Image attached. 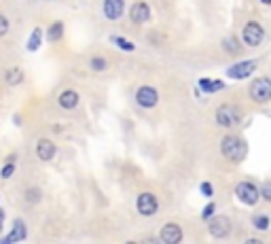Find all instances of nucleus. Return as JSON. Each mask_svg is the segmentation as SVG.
<instances>
[{
	"mask_svg": "<svg viewBox=\"0 0 271 244\" xmlns=\"http://www.w3.org/2000/svg\"><path fill=\"white\" fill-rule=\"evenodd\" d=\"M235 195H237V197H239L244 204L252 206V204H256V202H259L261 191L256 189L252 183H239V185H237V189H235Z\"/></svg>",
	"mask_w": 271,
	"mask_h": 244,
	"instance_id": "3",
	"label": "nucleus"
},
{
	"mask_svg": "<svg viewBox=\"0 0 271 244\" xmlns=\"http://www.w3.org/2000/svg\"><path fill=\"white\" fill-rule=\"evenodd\" d=\"M3 221H5V212L0 210V229H3Z\"/></svg>",
	"mask_w": 271,
	"mask_h": 244,
	"instance_id": "28",
	"label": "nucleus"
},
{
	"mask_svg": "<svg viewBox=\"0 0 271 244\" xmlns=\"http://www.w3.org/2000/svg\"><path fill=\"white\" fill-rule=\"evenodd\" d=\"M21 79H23V75H21L19 68H13L7 73V83L9 85H17V83H21Z\"/></svg>",
	"mask_w": 271,
	"mask_h": 244,
	"instance_id": "19",
	"label": "nucleus"
},
{
	"mask_svg": "<svg viewBox=\"0 0 271 244\" xmlns=\"http://www.w3.org/2000/svg\"><path fill=\"white\" fill-rule=\"evenodd\" d=\"M252 223H254V227H259V229H267V227H269V219L265 217V214H259V217H254Z\"/></svg>",
	"mask_w": 271,
	"mask_h": 244,
	"instance_id": "20",
	"label": "nucleus"
},
{
	"mask_svg": "<svg viewBox=\"0 0 271 244\" xmlns=\"http://www.w3.org/2000/svg\"><path fill=\"white\" fill-rule=\"evenodd\" d=\"M17 240H26V223L23 221H15L13 232L7 238H3L0 242H3V244H11V242H17Z\"/></svg>",
	"mask_w": 271,
	"mask_h": 244,
	"instance_id": "15",
	"label": "nucleus"
},
{
	"mask_svg": "<svg viewBox=\"0 0 271 244\" xmlns=\"http://www.w3.org/2000/svg\"><path fill=\"white\" fill-rule=\"evenodd\" d=\"M136 100H138L140 106L153 108L157 104V100H159V96H157V90L155 87H140L138 94H136Z\"/></svg>",
	"mask_w": 271,
	"mask_h": 244,
	"instance_id": "7",
	"label": "nucleus"
},
{
	"mask_svg": "<svg viewBox=\"0 0 271 244\" xmlns=\"http://www.w3.org/2000/svg\"><path fill=\"white\" fill-rule=\"evenodd\" d=\"M202 193H204V195H208V197H212V195H214V193H212V185H210V183H204V185H202Z\"/></svg>",
	"mask_w": 271,
	"mask_h": 244,
	"instance_id": "26",
	"label": "nucleus"
},
{
	"mask_svg": "<svg viewBox=\"0 0 271 244\" xmlns=\"http://www.w3.org/2000/svg\"><path fill=\"white\" fill-rule=\"evenodd\" d=\"M138 210H140V214H144V217L155 214L157 212V197L153 193H142L138 197Z\"/></svg>",
	"mask_w": 271,
	"mask_h": 244,
	"instance_id": "8",
	"label": "nucleus"
},
{
	"mask_svg": "<svg viewBox=\"0 0 271 244\" xmlns=\"http://www.w3.org/2000/svg\"><path fill=\"white\" fill-rule=\"evenodd\" d=\"M265 38V30L261 28V24H256V21H248L246 28H244V40H246V45L250 47H259L261 42Z\"/></svg>",
	"mask_w": 271,
	"mask_h": 244,
	"instance_id": "4",
	"label": "nucleus"
},
{
	"mask_svg": "<svg viewBox=\"0 0 271 244\" xmlns=\"http://www.w3.org/2000/svg\"><path fill=\"white\" fill-rule=\"evenodd\" d=\"M106 66V62L102 60V57H93V60H91V68L93 70H102Z\"/></svg>",
	"mask_w": 271,
	"mask_h": 244,
	"instance_id": "22",
	"label": "nucleus"
},
{
	"mask_svg": "<svg viewBox=\"0 0 271 244\" xmlns=\"http://www.w3.org/2000/svg\"><path fill=\"white\" fill-rule=\"evenodd\" d=\"M161 240L165 244H178L182 240V232H180V227L174 225V223H167L161 227Z\"/></svg>",
	"mask_w": 271,
	"mask_h": 244,
	"instance_id": "10",
	"label": "nucleus"
},
{
	"mask_svg": "<svg viewBox=\"0 0 271 244\" xmlns=\"http://www.w3.org/2000/svg\"><path fill=\"white\" fill-rule=\"evenodd\" d=\"M214 210H216V206H214V204H208V206L204 208V212H202V217H204V219H210L212 214H214Z\"/></svg>",
	"mask_w": 271,
	"mask_h": 244,
	"instance_id": "25",
	"label": "nucleus"
},
{
	"mask_svg": "<svg viewBox=\"0 0 271 244\" xmlns=\"http://www.w3.org/2000/svg\"><path fill=\"white\" fill-rule=\"evenodd\" d=\"M7 30H9V19L0 15V36H5V34H7Z\"/></svg>",
	"mask_w": 271,
	"mask_h": 244,
	"instance_id": "24",
	"label": "nucleus"
},
{
	"mask_svg": "<svg viewBox=\"0 0 271 244\" xmlns=\"http://www.w3.org/2000/svg\"><path fill=\"white\" fill-rule=\"evenodd\" d=\"M199 87H202L204 92H208V94H214V92L223 90V83H220V81H210V79H202V81H199Z\"/></svg>",
	"mask_w": 271,
	"mask_h": 244,
	"instance_id": "16",
	"label": "nucleus"
},
{
	"mask_svg": "<svg viewBox=\"0 0 271 244\" xmlns=\"http://www.w3.org/2000/svg\"><path fill=\"white\" fill-rule=\"evenodd\" d=\"M104 15L108 19H119L123 15V0H104Z\"/></svg>",
	"mask_w": 271,
	"mask_h": 244,
	"instance_id": "11",
	"label": "nucleus"
},
{
	"mask_svg": "<svg viewBox=\"0 0 271 244\" xmlns=\"http://www.w3.org/2000/svg\"><path fill=\"white\" fill-rule=\"evenodd\" d=\"M77 104H79V94H77L75 90L62 92V96H60V106H62V108L72 110V108H77Z\"/></svg>",
	"mask_w": 271,
	"mask_h": 244,
	"instance_id": "14",
	"label": "nucleus"
},
{
	"mask_svg": "<svg viewBox=\"0 0 271 244\" xmlns=\"http://www.w3.org/2000/svg\"><path fill=\"white\" fill-rule=\"evenodd\" d=\"M216 121H218V125H223V127H233V125H237V121H239V113H237L235 106L225 104V106H220V108L216 110Z\"/></svg>",
	"mask_w": 271,
	"mask_h": 244,
	"instance_id": "5",
	"label": "nucleus"
},
{
	"mask_svg": "<svg viewBox=\"0 0 271 244\" xmlns=\"http://www.w3.org/2000/svg\"><path fill=\"white\" fill-rule=\"evenodd\" d=\"M151 17V11H149V5L146 3H136L132 7V19L136 24H146Z\"/></svg>",
	"mask_w": 271,
	"mask_h": 244,
	"instance_id": "13",
	"label": "nucleus"
},
{
	"mask_svg": "<svg viewBox=\"0 0 271 244\" xmlns=\"http://www.w3.org/2000/svg\"><path fill=\"white\" fill-rule=\"evenodd\" d=\"M223 155L231 162H241L246 157V145L237 136H227L223 140Z\"/></svg>",
	"mask_w": 271,
	"mask_h": 244,
	"instance_id": "1",
	"label": "nucleus"
},
{
	"mask_svg": "<svg viewBox=\"0 0 271 244\" xmlns=\"http://www.w3.org/2000/svg\"><path fill=\"white\" fill-rule=\"evenodd\" d=\"M62 34H64V24H62V21L51 24V28H49V40H51V42L60 40V38H62Z\"/></svg>",
	"mask_w": 271,
	"mask_h": 244,
	"instance_id": "17",
	"label": "nucleus"
},
{
	"mask_svg": "<svg viewBox=\"0 0 271 244\" xmlns=\"http://www.w3.org/2000/svg\"><path fill=\"white\" fill-rule=\"evenodd\" d=\"M112 40H115V42H117V45H119V47L127 49V51H132V49H134V45H132V42H127L125 38H112Z\"/></svg>",
	"mask_w": 271,
	"mask_h": 244,
	"instance_id": "23",
	"label": "nucleus"
},
{
	"mask_svg": "<svg viewBox=\"0 0 271 244\" xmlns=\"http://www.w3.org/2000/svg\"><path fill=\"white\" fill-rule=\"evenodd\" d=\"M13 172H15V164H7L3 170H0V176H3V179H9Z\"/></svg>",
	"mask_w": 271,
	"mask_h": 244,
	"instance_id": "21",
	"label": "nucleus"
},
{
	"mask_svg": "<svg viewBox=\"0 0 271 244\" xmlns=\"http://www.w3.org/2000/svg\"><path fill=\"white\" fill-rule=\"evenodd\" d=\"M40 38H42V30L36 28V30L32 32V36H30V40H28V51H36L40 47Z\"/></svg>",
	"mask_w": 271,
	"mask_h": 244,
	"instance_id": "18",
	"label": "nucleus"
},
{
	"mask_svg": "<svg viewBox=\"0 0 271 244\" xmlns=\"http://www.w3.org/2000/svg\"><path fill=\"white\" fill-rule=\"evenodd\" d=\"M250 98L254 102H267L271 98V81L269 79H256L250 85Z\"/></svg>",
	"mask_w": 271,
	"mask_h": 244,
	"instance_id": "2",
	"label": "nucleus"
},
{
	"mask_svg": "<svg viewBox=\"0 0 271 244\" xmlns=\"http://www.w3.org/2000/svg\"><path fill=\"white\" fill-rule=\"evenodd\" d=\"M254 68H256V62L254 60L239 62V64H235V66H231L229 70H227V75H229L231 79H246L248 75L254 73Z\"/></svg>",
	"mask_w": 271,
	"mask_h": 244,
	"instance_id": "6",
	"label": "nucleus"
},
{
	"mask_svg": "<svg viewBox=\"0 0 271 244\" xmlns=\"http://www.w3.org/2000/svg\"><path fill=\"white\" fill-rule=\"evenodd\" d=\"M263 197H265V199H269V202H271V183H267L265 187H263Z\"/></svg>",
	"mask_w": 271,
	"mask_h": 244,
	"instance_id": "27",
	"label": "nucleus"
},
{
	"mask_svg": "<svg viewBox=\"0 0 271 244\" xmlns=\"http://www.w3.org/2000/svg\"><path fill=\"white\" fill-rule=\"evenodd\" d=\"M263 3H265V5H271V0H263Z\"/></svg>",
	"mask_w": 271,
	"mask_h": 244,
	"instance_id": "29",
	"label": "nucleus"
},
{
	"mask_svg": "<svg viewBox=\"0 0 271 244\" xmlns=\"http://www.w3.org/2000/svg\"><path fill=\"white\" fill-rule=\"evenodd\" d=\"M229 227H231L229 219H227V217H216V219L210 221V234L214 238H225L227 234H229Z\"/></svg>",
	"mask_w": 271,
	"mask_h": 244,
	"instance_id": "9",
	"label": "nucleus"
},
{
	"mask_svg": "<svg viewBox=\"0 0 271 244\" xmlns=\"http://www.w3.org/2000/svg\"><path fill=\"white\" fill-rule=\"evenodd\" d=\"M36 155H38V160L49 162L51 157L55 155V147H53V142H51V140H47V138L38 140V145H36Z\"/></svg>",
	"mask_w": 271,
	"mask_h": 244,
	"instance_id": "12",
	"label": "nucleus"
}]
</instances>
